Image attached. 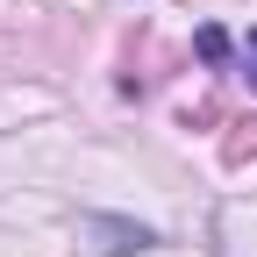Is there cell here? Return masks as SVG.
Returning <instances> with one entry per match:
<instances>
[{"label":"cell","mask_w":257,"mask_h":257,"mask_svg":"<svg viewBox=\"0 0 257 257\" xmlns=\"http://www.w3.org/2000/svg\"><path fill=\"white\" fill-rule=\"evenodd\" d=\"M86 229H93V236H107L100 250H150V243H157L150 229H128V221H107V214H93Z\"/></svg>","instance_id":"obj_1"},{"label":"cell","mask_w":257,"mask_h":257,"mask_svg":"<svg viewBox=\"0 0 257 257\" xmlns=\"http://www.w3.org/2000/svg\"><path fill=\"white\" fill-rule=\"evenodd\" d=\"M193 50H200L207 64H221V57H229V36H221V29H200V36H193Z\"/></svg>","instance_id":"obj_2"},{"label":"cell","mask_w":257,"mask_h":257,"mask_svg":"<svg viewBox=\"0 0 257 257\" xmlns=\"http://www.w3.org/2000/svg\"><path fill=\"white\" fill-rule=\"evenodd\" d=\"M243 79H250V86H257V36H250V43H243Z\"/></svg>","instance_id":"obj_3"}]
</instances>
